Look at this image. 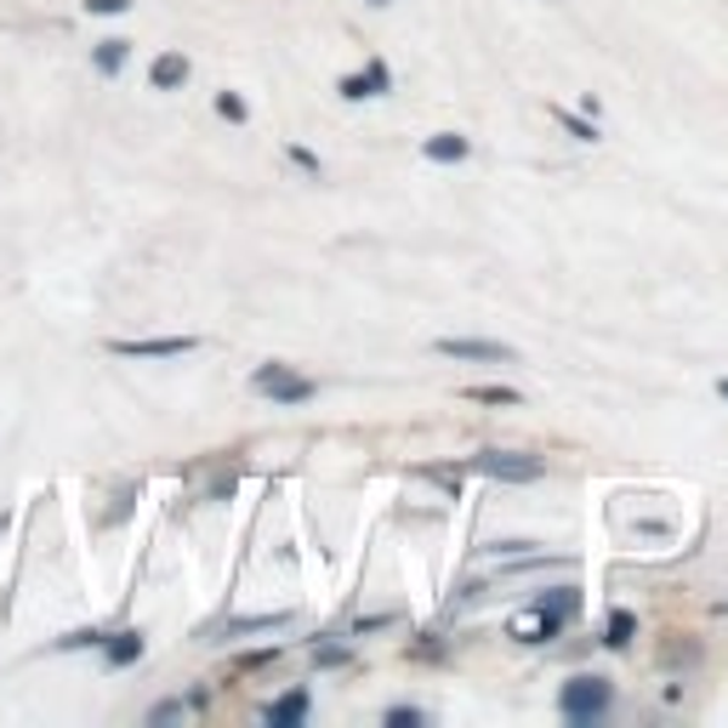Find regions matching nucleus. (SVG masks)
<instances>
[{
  "mask_svg": "<svg viewBox=\"0 0 728 728\" xmlns=\"http://www.w3.org/2000/svg\"><path fill=\"white\" fill-rule=\"evenodd\" d=\"M472 467H478L483 478H501V483H529V478L547 472L541 456H518V450H478Z\"/></svg>",
  "mask_w": 728,
  "mask_h": 728,
  "instance_id": "obj_1",
  "label": "nucleus"
},
{
  "mask_svg": "<svg viewBox=\"0 0 728 728\" xmlns=\"http://www.w3.org/2000/svg\"><path fill=\"white\" fill-rule=\"evenodd\" d=\"M558 706H564L569 722H592V717L609 711V684H604V677H575V684H564Z\"/></svg>",
  "mask_w": 728,
  "mask_h": 728,
  "instance_id": "obj_2",
  "label": "nucleus"
},
{
  "mask_svg": "<svg viewBox=\"0 0 728 728\" xmlns=\"http://www.w3.org/2000/svg\"><path fill=\"white\" fill-rule=\"evenodd\" d=\"M251 387H257V393H268V399H279V405H302V399H313V381L297 376V370H285V365H262V370L251 376Z\"/></svg>",
  "mask_w": 728,
  "mask_h": 728,
  "instance_id": "obj_3",
  "label": "nucleus"
},
{
  "mask_svg": "<svg viewBox=\"0 0 728 728\" xmlns=\"http://www.w3.org/2000/svg\"><path fill=\"white\" fill-rule=\"evenodd\" d=\"M439 353L472 359V365H512V348L507 342H483V336H456V342H439Z\"/></svg>",
  "mask_w": 728,
  "mask_h": 728,
  "instance_id": "obj_4",
  "label": "nucleus"
},
{
  "mask_svg": "<svg viewBox=\"0 0 728 728\" xmlns=\"http://www.w3.org/2000/svg\"><path fill=\"white\" fill-rule=\"evenodd\" d=\"M200 342L193 336H160V342H114V353L126 359H177V353H193Z\"/></svg>",
  "mask_w": 728,
  "mask_h": 728,
  "instance_id": "obj_5",
  "label": "nucleus"
},
{
  "mask_svg": "<svg viewBox=\"0 0 728 728\" xmlns=\"http://www.w3.org/2000/svg\"><path fill=\"white\" fill-rule=\"evenodd\" d=\"M103 660H109V666H137V660H142V638H137V632L109 638V644H103Z\"/></svg>",
  "mask_w": 728,
  "mask_h": 728,
  "instance_id": "obj_6",
  "label": "nucleus"
},
{
  "mask_svg": "<svg viewBox=\"0 0 728 728\" xmlns=\"http://www.w3.org/2000/svg\"><path fill=\"white\" fill-rule=\"evenodd\" d=\"M308 717V695L297 689V695H285V700H273L268 706V722H279V728H290V722H302Z\"/></svg>",
  "mask_w": 728,
  "mask_h": 728,
  "instance_id": "obj_7",
  "label": "nucleus"
},
{
  "mask_svg": "<svg viewBox=\"0 0 728 728\" xmlns=\"http://www.w3.org/2000/svg\"><path fill=\"white\" fill-rule=\"evenodd\" d=\"M126 58H131V46H126V40H103V46L91 52V63L103 69V74H120V69H126Z\"/></svg>",
  "mask_w": 728,
  "mask_h": 728,
  "instance_id": "obj_8",
  "label": "nucleus"
},
{
  "mask_svg": "<svg viewBox=\"0 0 728 728\" xmlns=\"http://www.w3.org/2000/svg\"><path fill=\"white\" fill-rule=\"evenodd\" d=\"M427 160H467V137H456V131L427 137Z\"/></svg>",
  "mask_w": 728,
  "mask_h": 728,
  "instance_id": "obj_9",
  "label": "nucleus"
},
{
  "mask_svg": "<svg viewBox=\"0 0 728 728\" xmlns=\"http://www.w3.org/2000/svg\"><path fill=\"white\" fill-rule=\"evenodd\" d=\"M182 80H188V58L166 52V58L154 63V86H160V91H171V86H182Z\"/></svg>",
  "mask_w": 728,
  "mask_h": 728,
  "instance_id": "obj_10",
  "label": "nucleus"
},
{
  "mask_svg": "<svg viewBox=\"0 0 728 728\" xmlns=\"http://www.w3.org/2000/svg\"><path fill=\"white\" fill-rule=\"evenodd\" d=\"M575 609H580V598H575V592H569V587H552V592H547V598H541V615H547V620H552V626H558V620H564V615H575Z\"/></svg>",
  "mask_w": 728,
  "mask_h": 728,
  "instance_id": "obj_11",
  "label": "nucleus"
},
{
  "mask_svg": "<svg viewBox=\"0 0 728 728\" xmlns=\"http://www.w3.org/2000/svg\"><path fill=\"white\" fill-rule=\"evenodd\" d=\"M632 632H638V615H632V609H615V615H609V644H615V649L632 644Z\"/></svg>",
  "mask_w": 728,
  "mask_h": 728,
  "instance_id": "obj_12",
  "label": "nucleus"
},
{
  "mask_svg": "<svg viewBox=\"0 0 728 728\" xmlns=\"http://www.w3.org/2000/svg\"><path fill=\"white\" fill-rule=\"evenodd\" d=\"M472 399H483V405H518L512 387H472Z\"/></svg>",
  "mask_w": 728,
  "mask_h": 728,
  "instance_id": "obj_13",
  "label": "nucleus"
},
{
  "mask_svg": "<svg viewBox=\"0 0 728 728\" xmlns=\"http://www.w3.org/2000/svg\"><path fill=\"white\" fill-rule=\"evenodd\" d=\"M217 109H222V120H246V97L222 91V97H217Z\"/></svg>",
  "mask_w": 728,
  "mask_h": 728,
  "instance_id": "obj_14",
  "label": "nucleus"
},
{
  "mask_svg": "<svg viewBox=\"0 0 728 728\" xmlns=\"http://www.w3.org/2000/svg\"><path fill=\"white\" fill-rule=\"evenodd\" d=\"M558 120L569 126V137H580V142H598V126H587V120H569V109H558Z\"/></svg>",
  "mask_w": 728,
  "mask_h": 728,
  "instance_id": "obj_15",
  "label": "nucleus"
},
{
  "mask_svg": "<svg viewBox=\"0 0 728 728\" xmlns=\"http://www.w3.org/2000/svg\"><path fill=\"white\" fill-rule=\"evenodd\" d=\"M416 722H421L416 706H393V711H387V728H416Z\"/></svg>",
  "mask_w": 728,
  "mask_h": 728,
  "instance_id": "obj_16",
  "label": "nucleus"
},
{
  "mask_svg": "<svg viewBox=\"0 0 728 728\" xmlns=\"http://www.w3.org/2000/svg\"><path fill=\"white\" fill-rule=\"evenodd\" d=\"M365 80H370V91H387V86H393V74H387V63H381V58H370Z\"/></svg>",
  "mask_w": 728,
  "mask_h": 728,
  "instance_id": "obj_17",
  "label": "nucleus"
},
{
  "mask_svg": "<svg viewBox=\"0 0 728 728\" xmlns=\"http://www.w3.org/2000/svg\"><path fill=\"white\" fill-rule=\"evenodd\" d=\"M342 97H353V103H365V97H376V91H370V80H365V74H348V80H342Z\"/></svg>",
  "mask_w": 728,
  "mask_h": 728,
  "instance_id": "obj_18",
  "label": "nucleus"
},
{
  "mask_svg": "<svg viewBox=\"0 0 728 728\" xmlns=\"http://www.w3.org/2000/svg\"><path fill=\"white\" fill-rule=\"evenodd\" d=\"M131 0H86V12H97V18H109V12H126Z\"/></svg>",
  "mask_w": 728,
  "mask_h": 728,
  "instance_id": "obj_19",
  "label": "nucleus"
},
{
  "mask_svg": "<svg viewBox=\"0 0 728 728\" xmlns=\"http://www.w3.org/2000/svg\"><path fill=\"white\" fill-rule=\"evenodd\" d=\"M717 393H722V399H728V376H722V387H717Z\"/></svg>",
  "mask_w": 728,
  "mask_h": 728,
  "instance_id": "obj_20",
  "label": "nucleus"
},
{
  "mask_svg": "<svg viewBox=\"0 0 728 728\" xmlns=\"http://www.w3.org/2000/svg\"><path fill=\"white\" fill-rule=\"evenodd\" d=\"M370 7H387V0H370Z\"/></svg>",
  "mask_w": 728,
  "mask_h": 728,
  "instance_id": "obj_21",
  "label": "nucleus"
}]
</instances>
